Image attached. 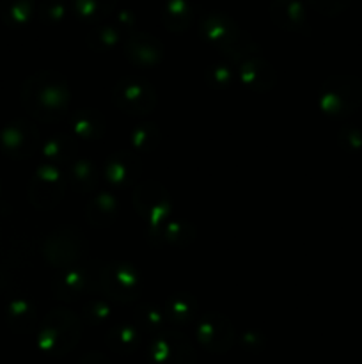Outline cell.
<instances>
[{"instance_id": "cell-5", "label": "cell", "mask_w": 362, "mask_h": 364, "mask_svg": "<svg viewBox=\"0 0 362 364\" xmlns=\"http://www.w3.org/2000/svg\"><path fill=\"white\" fill-rule=\"evenodd\" d=\"M309 6L327 16H336L348 7L350 0H307Z\"/></svg>"}, {"instance_id": "cell-6", "label": "cell", "mask_w": 362, "mask_h": 364, "mask_svg": "<svg viewBox=\"0 0 362 364\" xmlns=\"http://www.w3.org/2000/svg\"><path fill=\"white\" fill-rule=\"evenodd\" d=\"M64 0H46L41 6V16L48 21H57L64 16Z\"/></svg>"}, {"instance_id": "cell-1", "label": "cell", "mask_w": 362, "mask_h": 364, "mask_svg": "<svg viewBox=\"0 0 362 364\" xmlns=\"http://www.w3.org/2000/svg\"><path fill=\"white\" fill-rule=\"evenodd\" d=\"M270 16L273 23L286 31H305L307 18H305L304 4L300 0H272L270 4Z\"/></svg>"}, {"instance_id": "cell-4", "label": "cell", "mask_w": 362, "mask_h": 364, "mask_svg": "<svg viewBox=\"0 0 362 364\" xmlns=\"http://www.w3.org/2000/svg\"><path fill=\"white\" fill-rule=\"evenodd\" d=\"M34 11V0H2V16L7 25H21L28 21Z\"/></svg>"}, {"instance_id": "cell-2", "label": "cell", "mask_w": 362, "mask_h": 364, "mask_svg": "<svg viewBox=\"0 0 362 364\" xmlns=\"http://www.w3.org/2000/svg\"><path fill=\"white\" fill-rule=\"evenodd\" d=\"M163 21L170 31H185L192 21V7L187 0H167Z\"/></svg>"}, {"instance_id": "cell-3", "label": "cell", "mask_w": 362, "mask_h": 364, "mask_svg": "<svg viewBox=\"0 0 362 364\" xmlns=\"http://www.w3.org/2000/svg\"><path fill=\"white\" fill-rule=\"evenodd\" d=\"M117 0H73V9L85 21H99L109 16Z\"/></svg>"}]
</instances>
